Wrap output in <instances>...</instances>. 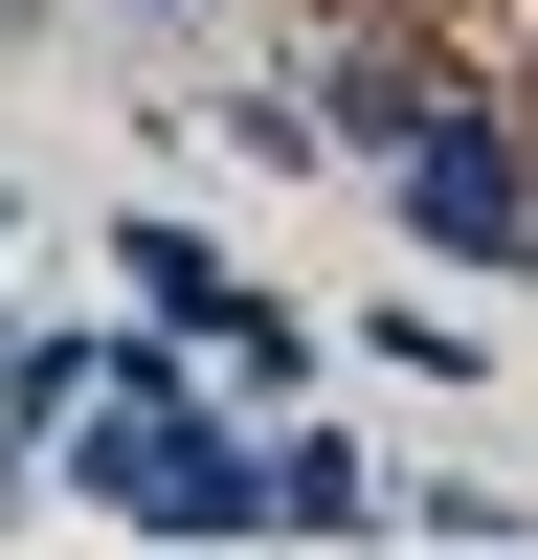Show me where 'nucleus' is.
I'll return each instance as SVG.
<instances>
[{
	"label": "nucleus",
	"instance_id": "1",
	"mask_svg": "<svg viewBox=\"0 0 538 560\" xmlns=\"http://www.w3.org/2000/svg\"><path fill=\"white\" fill-rule=\"evenodd\" d=\"M359 179L404 202V247H448V269H538V202H516V90H471V68H448V90H426V113H404Z\"/></svg>",
	"mask_w": 538,
	"mask_h": 560
},
{
	"label": "nucleus",
	"instance_id": "2",
	"mask_svg": "<svg viewBox=\"0 0 538 560\" xmlns=\"http://www.w3.org/2000/svg\"><path fill=\"white\" fill-rule=\"evenodd\" d=\"M247 493H269V538H382V471H359V427H314V404L247 427Z\"/></svg>",
	"mask_w": 538,
	"mask_h": 560
},
{
	"label": "nucleus",
	"instance_id": "3",
	"mask_svg": "<svg viewBox=\"0 0 538 560\" xmlns=\"http://www.w3.org/2000/svg\"><path fill=\"white\" fill-rule=\"evenodd\" d=\"M426 90H448V45H337V68H314L292 113H314V158H382V135L426 113Z\"/></svg>",
	"mask_w": 538,
	"mask_h": 560
},
{
	"label": "nucleus",
	"instance_id": "4",
	"mask_svg": "<svg viewBox=\"0 0 538 560\" xmlns=\"http://www.w3.org/2000/svg\"><path fill=\"white\" fill-rule=\"evenodd\" d=\"M359 359H404V382H426V404H448V382H471V337H448V314H426V292H382V314H359Z\"/></svg>",
	"mask_w": 538,
	"mask_h": 560
},
{
	"label": "nucleus",
	"instance_id": "5",
	"mask_svg": "<svg viewBox=\"0 0 538 560\" xmlns=\"http://www.w3.org/2000/svg\"><path fill=\"white\" fill-rule=\"evenodd\" d=\"M516 202H538V90H516Z\"/></svg>",
	"mask_w": 538,
	"mask_h": 560
},
{
	"label": "nucleus",
	"instance_id": "6",
	"mask_svg": "<svg viewBox=\"0 0 538 560\" xmlns=\"http://www.w3.org/2000/svg\"><path fill=\"white\" fill-rule=\"evenodd\" d=\"M134 23H202V0H134Z\"/></svg>",
	"mask_w": 538,
	"mask_h": 560
},
{
	"label": "nucleus",
	"instance_id": "7",
	"mask_svg": "<svg viewBox=\"0 0 538 560\" xmlns=\"http://www.w3.org/2000/svg\"><path fill=\"white\" fill-rule=\"evenodd\" d=\"M0 224H23V202H0Z\"/></svg>",
	"mask_w": 538,
	"mask_h": 560
}]
</instances>
